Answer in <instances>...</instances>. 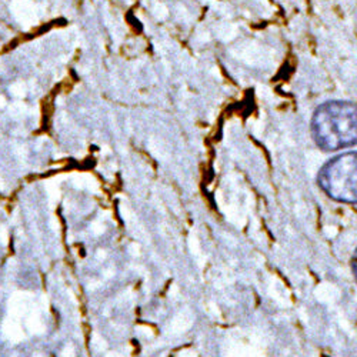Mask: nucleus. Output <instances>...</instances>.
I'll list each match as a JSON object with an SVG mask.
<instances>
[{
  "instance_id": "obj_1",
  "label": "nucleus",
  "mask_w": 357,
  "mask_h": 357,
  "mask_svg": "<svg viewBox=\"0 0 357 357\" xmlns=\"http://www.w3.org/2000/svg\"><path fill=\"white\" fill-rule=\"evenodd\" d=\"M312 136L324 152H336L357 144V106L347 102H327L316 109Z\"/></svg>"
},
{
  "instance_id": "obj_2",
  "label": "nucleus",
  "mask_w": 357,
  "mask_h": 357,
  "mask_svg": "<svg viewBox=\"0 0 357 357\" xmlns=\"http://www.w3.org/2000/svg\"><path fill=\"white\" fill-rule=\"evenodd\" d=\"M320 190L337 203L357 204V152L327 160L317 174Z\"/></svg>"
},
{
  "instance_id": "obj_3",
  "label": "nucleus",
  "mask_w": 357,
  "mask_h": 357,
  "mask_svg": "<svg viewBox=\"0 0 357 357\" xmlns=\"http://www.w3.org/2000/svg\"><path fill=\"white\" fill-rule=\"evenodd\" d=\"M27 301H29V297H27L26 293H23V291L15 293L9 301L10 314L13 317H20L22 314H24L26 310H27Z\"/></svg>"
},
{
  "instance_id": "obj_4",
  "label": "nucleus",
  "mask_w": 357,
  "mask_h": 357,
  "mask_svg": "<svg viewBox=\"0 0 357 357\" xmlns=\"http://www.w3.org/2000/svg\"><path fill=\"white\" fill-rule=\"evenodd\" d=\"M3 335L6 339H9L10 342L13 343H19L20 340L24 339V335H23V329L22 326L17 320L15 319H8L5 323H3Z\"/></svg>"
},
{
  "instance_id": "obj_5",
  "label": "nucleus",
  "mask_w": 357,
  "mask_h": 357,
  "mask_svg": "<svg viewBox=\"0 0 357 357\" xmlns=\"http://www.w3.org/2000/svg\"><path fill=\"white\" fill-rule=\"evenodd\" d=\"M26 326H27V331L35 333V335H42L46 331V326L38 313H32L27 317Z\"/></svg>"
},
{
  "instance_id": "obj_6",
  "label": "nucleus",
  "mask_w": 357,
  "mask_h": 357,
  "mask_svg": "<svg viewBox=\"0 0 357 357\" xmlns=\"http://www.w3.org/2000/svg\"><path fill=\"white\" fill-rule=\"evenodd\" d=\"M10 92L16 98H23L26 95V84L23 82H16L10 86Z\"/></svg>"
},
{
  "instance_id": "obj_7",
  "label": "nucleus",
  "mask_w": 357,
  "mask_h": 357,
  "mask_svg": "<svg viewBox=\"0 0 357 357\" xmlns=\"http://www.w3.org/2000/svg\"><path fill=\"white\" fill-rule=\"evenodd\" d=\"M46 192H47V196H49V200L53 203V202H57L59 199V188L57 185L54 183H46Z\"/></svg>"
},
{
  "instance_id": "obj_8",
  "label": "nucleus",
  "mask_w": 357,
  "mask_h": 357,
  "mask_svg": "<svg viewBox=\"0 0 357 357\" xmlns=\"http://www.w3.org/2000/svg\"><path fill=\"white\" fill-rule=\"evenodd\" d=\"M351 272H353V276H354V280L357 283V248L351 256Z\"/></svg>"
},
{
  "instance_id": "obj_9",
  "label": "nucleus",
  "mask_w": 357,
  "mask_h": 357,
  "mask_svg": "<svg viewBox=\"0 0 357 357\" xmlns=\"http://www.w3.org/2000/svg\"><path fill=\"white\" fill-rule=\"evenodd\" d=\"M61 357H75V347L72 344H68L62 353H61Z\"/></svg>"
},
{
  "instance_id": "obj_10",
  "label": "nucleus",
  "mask_w": 357,
  "mask_h": 357,
  "mask_svg": "<svg viewBox=\"0 0 357 357\" xmlns=\"http://www.w3.org/2000/svg\"><path fill=\"white\" fill-rule=\"evenodd\" d=\"M92 231H93L95 234H100V233L103 231V226L99 225V223H93V225H92Z\"/></svg>"
},
{
  "instance_id": "obj_11",
  "label": "nucleus",
  "mask_w": 357,
  "mask_h": 357,
  "mask_svg": "<svg viewBox=\"0 0 357 357\" xmlns=\"http://www.w3.org/2000/svg\"><path fill=\"white\" fill-rule=\"evenodd\" d=\"M0 237H2V242L6 245L8 243V231L5 227H2V230H0Z\"/></svg>"
},
{
  "instance_id": "obj_12",
  "label": "nucleus",
  "mask_w": 357,
  "mask_h": 357,
  "mask_svg": "<svg viewBox=\"0 0 357 357\" xmlns=\"http://www.w3.org/2000/svg\"><path fill=\"white\" fill-rule=\"evenodd\" d=\"M50 226L53 227V230H54V231H56V230H59V223H57L56 220H52V222H50Z\"/></svg>"
},
{
  "instance_id": "obj_13",
  "label": "nucleus",
  "mask_w": 357,
  "mask_h": 357,
  "mask_svg": "<svg viewBox=\"0 0 357 357\" xmlns=\"http://www.w3.org/2000/svg\"><path fill=\"white\" fill-rule=\"evenodd\" d=\"M6 105V99L3 96H0V107H3Z\"/></svg>"
},
{
  "instance_id": "obj_14",
  "label": "nucleus",
  "mask_w": 357,
  "mask_h": 357,
  "mask_svg": "<svg viewBox=\"0 0 357 357\" xmlns=\"http://www.w3.org/2000/svg\"><path fill=\"white\" fill-rule=\"evenodd\" d=\"M33 357H43L42 354H36V356H33Z\"/></svg>"
}]
</instances>
